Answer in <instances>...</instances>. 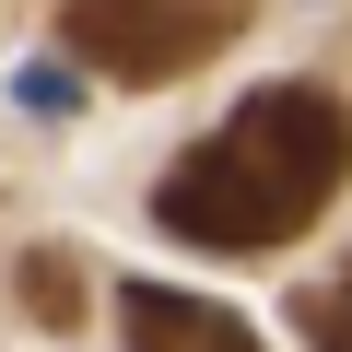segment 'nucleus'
Wrapping results in <instances>:
<instances>
[{"label":"nucleus","mask_w":352,"mask_h":352,"mask_svg":"<svg viewBox=\"0 0 352 352\" xmlns=\"http://www.w3.org/2000/svg\"><path fill=\"white\" fill-rule=\"evenodd\" d=\"M340 176H352V106L317 94V82H270V94H247L188 164H164L153 223L188 235V247H212V258H247V247L305 235Z\"/></svg>","instance_id":"obj_1"},{"label":"nucleus","mask_w":352,"mask_h":352,"mask_svg":"<svg viewBox=\"0 0 352 352\" xmlns=\"http://www.w3.org/2000/svg\"><path fill=\"white\" fill-rule=\"evenodd\" d=\"M247 12L258 0H59V36L106 82H176V71H200Z\"/></svg>","instance_id":"obj_2"},{"label":"nucleus","mask_w":352,"mask_h":352,"mask_svg":"<svg viewBox=\"0 0 352 352\" xmlns=\"http://www.w3.org/2000/svg\"><path fill=\"white\" fill-rule=\"evenodd\" d=\"M118 329H129V352H258V329L235 305L176 294V282H129L118 294Z\"/></svg>","instance_id":"obj_3"},{"label":"nucleus","mask_w":352,"mask_h":352,"mask_svg":"<svg viewBox=\"0 0 352 352\" xmlns=\"http://www.w3.org/2000/svg\"><path fill=\"white\" fill-rule=\"evenodd\" d=\"M24 305H36L47 329H71V317H82V270H71L59 247H36V258H24Z\"/></svg>","instance_id":"obj_4"},{"label":"nucleus","mask_w":352,"mask_h":352,"mask_svg":"<svg viewBox=\"0 0 352 352\" xmlns=\"http://www.w3.org/2000/svg\"><path fill=\"white\" fill-rule=\"evenodd\" d=\"M294 329H305V352H352V282H340V294H305Z\"/></svg>","instance_id":"obj_5"}]
</instances>
